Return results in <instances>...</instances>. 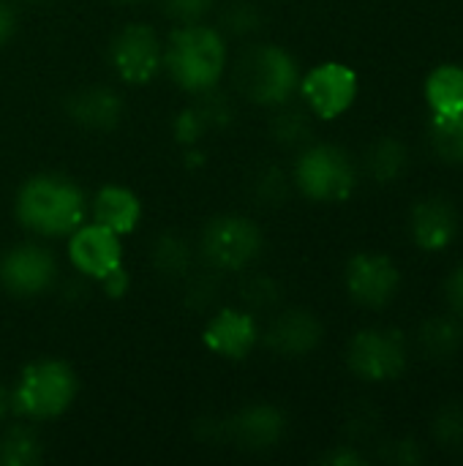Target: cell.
<instances>
[{
    "instance_id": "cell-4",
    "label": "cell",
    "mask_w": 463,
    "mask_h": 466,
    "mask_svg": "<svg viewBox=\"0 0 463 466\" xmlns=\"http://www.w3.org/2000/svg\"><path fill=\"white\" fill-rule=\"evenodd\" d=\"M76 399V374L63 360L30 363L11 390L14 412L30 420H49L63 415Z\"/></svg>"
},
{
    "instance_id": "cell-17",
    "label": "cell",
    "mask_w": 463,
    "mask_h": 466,
    "mask_svg": "<svg viewBox=\"0 0 463 466\" xmlns=\"http://www.w3.org/2000/svg\"><path fill=\"white\" fill-rule=\"evenodd\" d=\"M68 117L90 131H109L123 117V101L115 90L93 85L71 93L68 98Z\"/></svg>"
},
{
    "instance_id": "cell-14",
    "label": "cell",
    "mask_w": 463,
    "mask_h": 466,
    "mask_svg": "<svg viewBox=\"0 0 463 466\" xmlns=\"http://www.w3.org/2000/svg\"><path fill=\"white\" fill-rule=\"evenodd\" d=\"M409 229L423 251H445L458 235V210L445 197H426L415 205Z\"/></svg>"
},
{
    "instance_id": "cell-34",
    "label": "cell",
    "mask_w": 463,
    "mask_h": 466,
    "mask_svg": "<svg viewBox=\"0 0 463 466\" xmlns=\"http://www.w3.org/2000/svg\"><path fill=\"white\" fill-rule=\"evenodd\" d=\"M325 461L336 466H357V464H363L366 459H363L357 451H352V448H338V451L327 453V456H325Z\"/></svg>"
},
{
    "instance_id": "cell-22",
    "label": "cell",
    "mask_w": 463,
    "mask_h": 466,
    "mask_svg": "<svg viewBox=\"0 0 463 466\" xmlns=\"http://www.w3.org/2000/svg\"><path fill=\"white\" fill-rule=\"evenodd\" d=\"M428 139L434 153L448 164H463V112L431 115Z\"/></svg>"
},
{
    "instance_id": "cell-9",
    "label": "cell",
    "mask_w": 463,
    "mask_h": 466,
    "mask_svg": "<svg viewBox=\"0 0 463 466\" xmlns=\"http://www.w3.org/2000/svg\"><path fill=\"white\" fill-rule=\"evenodd\" d=\"M112 66L117 76L128 85H145L150 82L161 63H164V46L150 25H126L115 41H112Z\"/></svg>"
},
{
    "instance_id": "cell-6",
    "label": "cell",
    "mask_w": 463,
    "mask_h": 466,
    "mask_svg": "<svg viewBox=\"0 0 463 466\" xmlns=\"http://www.w3.org/2000/svg\"><path fill=\"white\" fill-rule=\"evenodd\" d=\"M262 248V229L246 216H218L202 232V257L213 270H246Z\"/></svg>"
},
{
    "instance_id": "cell-15",
    "label": "cell",
    "mask_w": 463,
    "mask_h": 466,
    "mask_svg": "<svg viewBox=\"0 0 463 466\" xmlns=\"http://www.w3.org/2000/svg\"><path fill=\"white\" fill-rule=\"evenodd\" d=\"M322 341V325L311 311L289 309L278 314L265 330V344L281 358H303Z\"/></svg>"
},
{
    "instance_id": "cell-27",
    "label": "cell",
    "mask_w": 463,
    "mask_h": 466,
    "mask_svg": "<svg viewBox=\"0 0 463 466\" xmlns=\"http://www.w3.org/2000/svg\"><path fill=\"white\" fill-rule=\"evenodd\" d=\"M434 437L442 448H461L463 445V410L456 404H448L434 418Z\"/></svg>"
},
{
    "instance_id": "cell-33",
    "label": "cell",
    "mask_w": 463,
    "mask_h": 466,
    "mask_svg": "<svg viewBox=\"0 0 463 466\" xmlns=\"http://www.w3.org/2000/svg\"><path fill=\"white\" fill-rule=\"evenodd\" d=\"M14 30H16V14H14V8L5 0H0V46L8 44Z\"/></svg>"
},
{
    "instance_id": "cell-20",
    "label": "cell",
    "mask_w": 463,
    "mask_h": 466,
    "mask_svg": "<svg viewBox=\"0 0 463 466\" xmlns=\"http://www.w3.org/2000/svg\"><path fill=\"white\" fill-rule=\"evenodd\" d=\"M463 330L456 317H431L423 328H420V350L431 358V360H450L456 358V352L461 350Z\"/></svg>"
},
{
    "instance_id": "cell-26",
    "label": "cell",
    "mask_w": 463,
    "mask_h": 466,
    "mask_svg": "<svg viewBox=\"0 0 463 466\" xmlns=\"http://www.w3.org/2000/svg\"><path fill=\"white\" fill-rule=\"evenodd\" d=\"M221 25H224V30H226L229 35H237V38L254 35V33H259V27H262V14H259V8H257L254 3L235 0V3H229V5L224 8Z\"/></svg>"
},
{
    "instance_id": "cell-31",
    "label": "cell",
    "mask_w": 463,
    "mask_h": 466,
    "mask_svg": "<svg viewBox=\"0 0 463 466\" xmlns=\"http://www.w3.org/2000/svg\"><path fill=\"white\" fill-rule=\"evenodd\" d=\"M448 300H450V309L456 311V314H463V262L450 273V279H448Z\"/></svg>"
},
{
    "instance_id": "cell-30",
    "label": "cell",
    "mask_w": 463,
    "mask_h": 466,
    "mask_svg": "<svg viewBox=\"0 0 463 466\" xmlns=\"http://www.w3.org/2000/svg\"><path fill=\"white\" fill-rule=\"evenodd\" d=\"M216 0H161V8L169 19H177L183 25L199 22L213 11Z\"/></svg>"
},
{
    "instance_id": "cell-24",
    "label": "cell",
    "mask_w": 463,
    "mask_h": 466,
    "mask_svg": "<svg viewBox=\"0 0 463 466\" xmlns=\"http://www.w3.org/2000/svg\"><path fill=\"white\" fill-rule=\"evenodd\" d=\"M153 265L164 276H183L191 268V248L177 235H161L153 243Z\"/></svg>"
},
{
    "instance_id": "cell-18",
    "label": "cell",
    "mask_w": 463,
    "mask_h": 466,
    "mask_svg": "<svg viewBox=\"0 0 463 466\" xmlns=\"http://www.w3.org/2000/svg\"><path fill=\"white\" fill-rule=\"evenodd\" d=\"M93 221L112 229L115 235H128L139 227L142 218V205L139 197L123 186H104L96 197H93Z\"/></svg>"
},
{
    "instance_id": "cell-12",
    "label": "cell",
    "mask_w": 463,
    "mask_h": 466,
    "mask_svg": "<svg viewBox=\"0 0 463 466\" xmlns=\"http://www.w3.org/2000/svg\"><path fill=\"white\" fill-rule=\"evenodd\" d=\"M347 289L355 303L368 309H382L393 300L401 276L390 257L385 254H357L349 259L344 273Z\"/></svg>"
},
{
    "instance_id": "cell-35",
    "label": "cell",
    "mask_w": 463,
    "mask_h": 466,
    "mask_svg": "<svg viewBox=\"0 0 463 466\" xmlns=\"http://www.w3.org/2000/svg\"><path fill=\"white\" fill-rule=\"evenodd\" d=\"M14 410V401H11V390H5V388H0V420L8 415Z\"/></svg>"
},
{
    "instance_id": "cell-2",
    "label": "cell",
    "mask_w": 463,
    "mask_h": 466,
    "mask_svg": "<svg viewBox=\"0 0 463 466\" xmlns=\"http://www.w3.org/2000/svg\"><path fill=\"white\" fill-rule=\"evenodd\" d=\"M164 66L183 90H213L226 68V41L218 30L191 22L177 27L164 46Z\"/></svg>"
},
{
    "instance_id": "cell-23",
    "label": "cell",
    "mask_w": 463,
    "mask_h": 466,
    "mask_svg": "<svg viewBox=\"0 0 463 466\" xmlns=\"http://www.w3.org/2000/svg\"><path fill=\"white\" fill-rule=\"evenodd\" d=\"M41 461V442L25 426H11L0 437V464L3 466H33Z\"/></svg>"
},
{
    "instance_id": "cell-7",
    "label": "cell",
    "mask_w": 463,
    "mask_h": 466,
    "mask_svg": "<svg viewBox=\"0 0 463 466\" xmlns=\"http://www.w3.org/2000/svg\"><path fill=\"white\" fill-rule=\"evenodd\" d=\"M349 369L366 382H390L407 369V341L396 328L360 330L347 352Z\"/></svg>"
},
{
    "instance_id": "cell-5",
    "label": "cell",
    "mask_w": 463,
    "mask_h": 466,
    "mask_svg": "<svg viewBox=\"0 0 463 466\" xmlns=\"http://www.w3.org/2000/svg\"><path fill=\"white\" fill-rule=\"evenodd\" d=\"M297 188L317 202H344L357 186V169L347 150L336 145H308L295 167Z\"/></svg>"
},
{
    "instance_id": "cell-3",
    "label": "cell",
    "mask_w": 463,
    "mask_h": 466,
    "mask_svg": "<svg viewBox=\"0 0 463 466\" xmlns=\"http://www.w3.org/2000/svg\"><path fill=\"white\" fill-rule=\"evenodd\" d=\"M235 85L259 106H284L300 87V68L284 46L254 44L235 63Z\"/></svg>"
},
{
    "instance_id": "cell-8",
    "label": "cell",
    "mask_w": 463,
    "mask_h": 466,
    "mask_svg": "<svg viewBox=\"0 0 463 466\" xmlns=\"http://www.w3.org/2000/svg\"><path fill=\"white\" fill-rule=\"evenodd\" d=\"M308 104V109L322 117L333 120L341 117L357 98V74L344 63H322L311 68L297 87Z\"/></svg>"
},
{
    "instance_id": "cell-13",
    "label": "cell",
    "mask_w": 463,
    "mask_h": 466,
    "mask_svg": "<svg viewBox=\"0 0 463 466\" xmlns=\"http://www.w3.org/2000/svg\"><path fill=\"white\" fill-rule=\"evenodd\" d=\"M205 347L221 358L243 360L259 341V325L251 311L243 309H221L205 328Z\"/></svg>"
},
{
    "instance_id": "cell-16",
    "label": "cell",
    "mask_w": 463,
    "mask_h": 466,
    "mask_svg": "<svg viewBox=\"0 0 463 466\" xmlns=\"http://www.w3.org/2000/svg\"><path fill=\"white\" fill-rule=\"evenodd\" d=\"M226 431H229V440L240 445L243 451L262 453L281 442L287 431V420L276 407L257 404V407H246L243 412H237L226 423Z\"/></svg>"
},
{
    "instance_id": "cell-1",
    "label": "cell",
    "mask_w": 463,
    "mask_h": 466,
    "mask_svg": "<svg viewBox=\"0 0 463 466\" xmlns=\"http://www.w3.org/2000/svg\"><path fill=\"white\" fill-rule=\"evenodd\" d=\"M16 218L25 229L44 238H68L87 218V199L82 188L63 175L30 177L14 202Z\"/></svg>"
},
{
    "instance_id": "cell-29",
    "label": "cell",
    "mask_w": 463,
    "mask_h": 466,
    "mask_svg": "<svg viewBox=\"0 0 463 466\" xmlns=\"http://www.w3.org/2000/svg\"><path fill=\"white\" fill-rule=\"evenodd\" d=\"M254 191H257V199L265 202V205H278L284 197H287V177L281 175V169L276 167H267L257 175L254 180Z\"/></svg>"
},
{
    "instance_id": "cell-21",
    "label": "cell",
    "mask_w": 463,
    "mask_h": 466,
    "mask_svg": "<svg viewBox=\"0 0 463 466\" xmlns=\"http://www.w3.org/2000/svg\"><path fill=\"white\" fill-rule=\"evenodd\" d=\"M409 167V153L407 145L396 137H382L379 142L371 145L366 156V169L377 183H393L398 180Z\"/></svg>"
},
{
    "instance_id": "cell-36",
    "label": "cell",
    "mask_w": 463,
    "mask_h": 466,
    "mask_svg": "<svg viewBox=\"0 0 463 466\" xmlns=\"http://www.w3.org/2000/svg\"><path fill=\"white\" fill-rule=\"evenodd\" d=\"M27 3H44V0H27Z\"/></svg>"
},
{
    "instance_id": "cell-32",
    "label": "cell",
    "mask_w": 463,
    "mask_h": 466,
    "mask_svg": "<svg viewBox=\"0 0 463 466\" xmlns=\"http://www.w3.org/2000/svg\"><path fill=\"white\" fill-rule=\"evenodd\" d=\"M98 284L104 287V292H106V295L120 298V295H126V289H128V276H126V270H123V268H117V270H112L109 276H104Z\"/></svg>"
},
{
    "instance_id": "cell-28",
    "label": "cell",
    "mask_w": 463,
    "mask_h": 466,
    "mask_svg": "<svg viewBox=\"0 0 463 466\" xmlns=\"http://www.w3.org/2000/svg\"><path fill=\"white\" fill-rule=\"evenodd\" d=\"M240 298H243L246 306L254 309V311L270 309V306H276V300H278V287H276V281L267 279V276H254V279H248V281L243 284Z\"/></svg>"
},
{
    "instance_id": "cell-19",
    "label": "cell",
    "mask_w": 463,
    "mask_h": 466,
    "mask_svg": "<svg viewBox=\"0 0 463 466\" xmlns=\"http://www.w3.org/2000/svg\"><path fill=\"white\" fill-rule=\"evenodd\" d=\"M426 101L431 106V115L463 112V66H437L426 79Z\"/></svg>"
},
{
    "instance_id": "cell-10",
    "label": "cell",
    "mask_w": 463,
    "mask_h": 466,
    "mask_svg": "<svg viewBox=\"0 0 463 466\" xmlns=\"http://www.w3.org/2000/svg\"><path fill=\"white\" fill-rule=\"evenodd\" d=\"M57 276L55 257L38 243H19L0 259V281L16 298L44 295Z\"/></svg>"
},
{
    "instance_id": "cell-37",
    "label": "cell",
    "mask_w": 463,
    "mask_h": 466,
    "mask_svg": "<svg viewBox=\"0 0 463 466\" xmlns=\"http://www.w3.org/2000/svg\"><path fill=\"white\" fill-rule=\"evenodd\" d=\"M123 3H134V0H123Z\"/></svg>"
},
{
    "instance_id": "cell-25",
    "label": "cell",
    "mask_w": 463,
    "mask_h": 466,
    "mask_svg": "<svg viewBox=\"0 0 463 466\" xmlns=\"http://www.w3.org/2000/svg\"><path fill=\"white\" fill-rule=\"evenodd\" d=\"M273 139L284 147H300L311 139V117L303 109H284L276 115L273 126Z\"/></svg>"
},
{
    "instance_id": "cell-11",
    "label": "cell",
    "mask_w": 463,
    "mask_h": 466,
    "mask_svg": "<svg viewBox=\"0 0 463 466\" xmlns=\"http://www.w3.org/2000/svg\"><path fill=\"white\" fill-rule=\"evenodd\" d=\"M68 257L74 270H79L82 276L101 281L104 276H109L112 270L123 268V246H120V235H115L112 229L101 227V224H82L68 235Z\"/></svg>"
}]
</instances>
